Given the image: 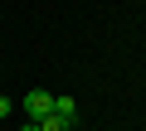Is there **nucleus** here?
Returning <instances> with one entry per match:
<instances>
[{
  "mask_svg": "<svg viewBox=\"0 0 146 131\" xmlns=\"http://www.w3.org/2000/svg\"><path fill=\"white\" fill-rule=\"evenodd\" d=\"M25 112H29L34 121H44V117H54V92H44V88H34V92H25Z\"/></svg>",
  "mask_w": 146,
  "mask_h": 131,
  "instance_id": "nucleus-1",
  "label": "nucleus"
},
{
  "mask_svg": "<svg viewBox=\"0 0 146 131\" xmlns=\"http://www.w3.org/2000/svg\"><path fill=\"white\" fill-rule=\"evenodd\" d=\"M54 117H63L68 126H78V102L73 97H54Z\"/></svg>",
  "mask_w": 146,
  "mask_h": 131,
  "instance_id": "nucleus-2",
  "label": "nucleus"
},
{
  "mask_svg": "<svg viewBox=\"0 0 146 131\" xmlns=\"http://www.w3.org/2000/svg\"><path fill=\"white\" fill-rule=\"evenodd\" d=\"M39 131H73V126H68L63 117H44V121H39Z\"/></svg>",
  "mask_w": 146,
  "mask_h": 131,
  "instance_id": "nucleus-3",
  "label": "nucleus"
},
{
  "mask_svg": "<svg viewBox=\"0 0 146 131\" xmlns=\"http://www.w3.org/2000/svg\"><path fill=\"white\" fill-rule=\"evenodd\" d=\"M0 117H10V97H0Z\"/></svg>",
  "mask_w": 146,
  "mask_h": 131,
  "instance_id": "nucleus-4",
  "label": "nucleus"
},
{
  "mask_svg": "<svg viewBox=\"0 0 146 131\" xmlns=\"http://www.w3.org/2000/svg\"><path fill=\"white\" fill-rule=\"evenodd\" d=\"M20 131H39V121H25V126H20Z\"/></svg>",
  "mask_w": 146,
  "mask_h": 131,
  "instance_id": "nucleus-5",
  "label": "nucleus"
}]
</instances>
